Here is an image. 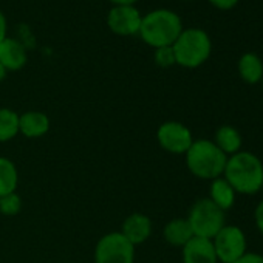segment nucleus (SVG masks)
<instances>
[{"label": "nucleus", "instance_id": "obj_1", "mask_svg": "<svg viewBox=\"0 0 263 263\" xmlns=\"http://www.w3.org/2000/svg\"><path fill=\"white\" fill-rule=\"evenodd\" d=\"M223 178L235 194L254 195L263 187V163L254 154L240 151L228 157Z\"/></svg>", "mask_w": 263, "mask_h": 263}, {"label": "nucleus", "instance_id": "obj_2", "mask_svg": "<svg viewBox=\"0 0 263 263\" xmlns=\"http://www.w3.org/2000/svg\"><path fill=\"white\" fill-rule=\"evenodd\" d=\"M183 30V21L175 11L158 8L143 16L138 34L144 44L157 50L172 47Z\"/></svg>", "mask_w": 263, "mask_h": 263}, {"label": "nucleus", "instance_id": "obj_3", "mask_svg": "<svg viewBox=\"0 0 263 263\" xmlns=\"http://www.w3.org/2000/svg\"><path fill=\"white\" fill-rule=\"evenodd\" d=\"M189 172L200 180H215L223 177L228 157L211 140H194L184 154Z\"/></svg>", "mask_w": 263, "mask_h": 263}, {"label": "nucleus", "instance_id": "obj_4", "mask_svg": "<svg viewBox=\"0 0 263 263\" xmlns=\"http://www.w3.org/2000/svg\"><path fill=\"white\" fill-rule=\"evenodd\" d=\"M175 62L184 68L201 67L212 53V41L201 28H184L172 45Z\"/></svg>", "mask_w": 263, "mask_h": 263}, {"label": "nucleus", "instance_id": "obj_5", "mask_svg": "<svg viewBox=\"0 0 263 263\" xmlns=\"http://www.w3.org/2000/svg\"><path fill=\"white\" fill-rule=\"evenodd\" d=\"M187 221L192 228L194 237L212 240L226 224V215L224 211H221L209 198H200L189 209Z\"/></svg>", "mask_w": 263, "mask_h": 263}, {"label": "nucleus", "instance_id": "obj_6", "mask_svg": "<svg viewBox=\"0 0 263 263\" xmlns=\"http://www.w3.org/2000/svg\"><path fill=\"white\" fill-rule=\"evenodd\" d=\"M95 263H135V246L119 231L102 235L93 254Z\"/></svg>", "mask_w": 263, "mask_h": 263}, {"label": "nucleus", "instance_id": "obj_7", "mask_svg": "<svg viewBox=\"0 0 263 263\" xmlns=\"http://www.w3.org/2000/svg\"><path fill=\"white\" fill-rule=\"evenodd\" d=\"M212 245L221 263H234L246 254V235L234 224H224L212 238Z\"/></svg>", "mask_w": 263, "mask_h": 263}, {"label": "nucleus", "instance_id": "obj_8", "mask_svg": "<svg viewBox=\"0 0 263 263\" xmlns=\"http://www.w3.org/2000/svg\"><path fill=\"white\" fill-rule=\"evenodd\" d=\"M157 141L172 155H184L194 143L192 132L180 121H166L157 130Z\"/></svg>", "mask_w": 263, "mask_h": 263}, {"label": "nucleus", "instance_id": "obj_9", "mask_svg": "<svg viewBox=\"0 0 263 263\" xmlns=\"http://www.w3.org/2000/svg\"><path fill=\"white\" fill-rule=\"evenodd\" d=\"M143 16L135 7H113L107 14V27L108 30L122 37L135 36L140 33Z\"/></svg>", "mask_w": 263, "mask_h": 263}, {"label": "nucleus", "instance_id": "obj_10", "mask_svg": "<svg viewBox=\"0 0 263 263\" xmlns=\"http://www.w3.org/2000/svg\"><path fill=\"white\" fill-rule=\"evenodd\" d=\"M119 232L134 246L141 245L152 235V220L143 212H134L125 217Z\"/></svg>", "mask_w": 263, "mask_h": 263}, {"label": "nucleus", "instance_id": "obj_11", "mask_svg": "<svg viewBox=\"0 0 263 263\" xmlns=\"http://www.w3.org/2000/svg\"><path fill=\"white\" fill-rule=\"evenodd\" d=\"M183 263H218L212 240L192 237L181 248Z\"/></svg>", "mask_w": 263, "mask_h": 263}, {"label": "nucleus", "instance_id": "obj_12", "mask_svg": "<svg viewBox=\"0 0 263 263\" xmlns=\"http://www.w3.org/2000/svg\"><path fill=\"white\" fill-rule=\"evenodd\" d=\"M28 54L22 42L13 37H7L0 42V64L7 71H19L27 65Z\"/></svg>", "mask_w": 263, "mask_h": 263}, {"label": "nucleus", "instance_id": "obj_13", "mask_svg": "<svg viewBox=\"0 0 263 263\" xmlns=\"http://www.w3.org/2000/svg\"><path fill=\"white\" fill-rule=\"evenodd\" d=\"M50 118L39 110H28L19 115V134L25 138L36 140L42 138L50 130Z\"/></svg>", "mask_w": 263, "mask_h": 263}, {"label": "nucleus", "instance_id": "obj_14", "mask_svg": "<svg viewBox=\"0 0 263 263\" xmlns=\"http://www.w3.org/2000/svg\"><path fill=\"white\" fill-rule=\"evenodd\" d=\"M238 76L249 85L258 84L263 79V61L258 54L248 51L240 56L237 62Z\"/></svg>", "mask_w": 263, "mask_h": 263}, {"label": "nucleus", "instance_id": "obj_15", "mask_svg": "<svg viewBox=\"0 0 263 263\" xmlns=\"http://www.w3.org/2000/svg\"><path fill=\"white\" fill-rule=\"evenodd\" d=\"M214 143L226 157L235 155L237 152L241 151V146H243L240 132L232 125H221L215 132Z\"/></svg>", "mask_w": 263, "mask_h": 263}, {"label": "nucleus", "instance_id": "obj_16", "mask_svg": "<svg viewBox=\"0 0 263 263\" xmlns=\"http://www.w3.org/2000/svg\"><path fill=\"white\" fill-rule=\"evenodd\" d=\"M163 235L169 245L183 248L194 237V232L187 218H174L166 223L163 229Z\"/></svg>", "mask_w": 263, "mask_h": 263}, {"label": "nucleus", "instance_id": "obj_17", "mask_svg": "<svg viewBox=\"0 0 263 263\" xmlns=\"http://www.w3.org/2000/svg\"><path fill=\"white\" fill-rule=\"evenodd\" d=\"M209 200L217 204L221 211H229L235 203V191L231 187V184L223 178H215L211 183L209 189Z\"/></svg>", "mask_w": 263, "mask_h": 263}, {"label": "nucleus", "instance_id": "obj_18", "mask_svg": "<svg viewBox=\"0 0 263 263\" xmlns=\"http://www.w3.org/2000/svg\"><path fill=\"white\" fill-rule=\"evenodd\" d=\"M19 184V171L13 160L0 157V197L16 192Z\"/></svg>", "mask_w": 263, "mask_h": 263}, {"label": "nucleus", "instance_id": "obj_19", "mask_svg": "<svg viewBox=\"0 0 263 263\" xmlns=\"http://www.w3.org/2000/svg\"><path fill=\"white\" fill-rule=\"evenodd\" d=\"M19 135V113L0 107V143H8Z\"/></svg>", "mask_w": 263, "mask_h": 263}, {"label": "nucleus", "instance_id": "obj_20", "mask_svg": "<svg viewBox=\"0 0 263 263\" xmlns=\"http://www.w3.org/2000/svg\"><path fill=\"white\" fill-rule=\"evenodd\" d=\"M22 211V197L17 192L0 197V214L5 217H14Z\"/></svg>", "mask_w": 263, "mask_h": 263}, {"label": "nucleus", "instance_id": "obj_21", "mask_svg": "<svg viewBox=\"0 0 263 263\" xmlns=\"http://www.w3.org/2000/svg\"><path fill=\"white\" fill-rule=\"evenodd\" d=\"M154 61L158 67L161 68H169L172 65H175V54H174V50L172 47H161V48H157L155 50V54H154Z\"/></svg>", "mask_w": 263, "mask_h": 263}, {"label": "nucleus", "instance_id": "obj_22", "mask_svg": "<svg viewBox=\"0 0 263 263\" xmlns=\"http://www.w3.org/2000/svg\"><path fill=\"white\" fill-rule=\"evenodd\" d=\"M208 2L220 11H229L237 7L238 0H208Z\"/></svg>", "mask_w": 263, "mask_h": 263}, {"label": "nucleus", "instance_id": "obj_23", "mask_svg": "<svg viewBox=\"0 0 263 263\" xmlns=\"http://www.w3.org/2000/svg\"><path fill=\"white\" fill-rule=\"evenodd\" d=\"M234 263H263V255L261 254H255V252H246L245 255H241Z\"/></svg>", "mask_w": 263, "mask_h": 263}, {"label": "nucleus", "instance_id": "obj_24", "mask_svg": "<svg viewBox=\"0 0 263 263\" xmlns=\"http://www.w3.org/2000/svg\"><path fill=\"white\" fill-rule=\"evenodd\" d=\"M254 220H255V226H257L258 232L263 235V200L257 204V208L254 211Z\"/></svg>", "mask_w": 263, "mask_h": 263}, {"label": "nucleus", "instance_id": "obj_25", "mask_svg": "<svg viewBox=\"0 0 263 263\" xmlns=\"http://www.w3.org/2000/svg\"><path fill=\"white\" fill-rule=\"evenodd\" d=\"M7 31H8V24H7V17L5 14L0 11V42H4L8 36H7Z\"/></svg>", "mask_w": 263, "mask_h": 263}, {"label": "nucleus", "instance_id": "obj_26", "mask_svg": "<svg viewBox=\"0 0 263 263\" xmlns=\"http://www.w3.org/2000/svg\"><path fill=\"white\" fill-rule=\"evenodd\" d=\"M108 2L113 5V7H135V4L138 2V0H108Z\"/></svg>", "mask_w": 263, "mask_h": 263}, {"label": "nucleus", "instance_id": "obj_27", "mask_svg": "<svg viewBox=\"0 0 263 263\" xmlns=\"http://www.w3.org/2000/svg\"><path fill=\"white\" fill-rule=\"evenodd\" d=\"M7 73H8V71L4 68V65H2V64H0V82H2V81L7 78Z\"/></svg>", "mask_w": 263, "mask_h": 263}, {"label": "nucleus", "instance_id": "obj_28", "mask_svg": "<svg viewBox=\"0 0 263 263\" xmlns=\"http://www.w3.org/2000/svg\"><path fill=\"white\" fill-rule=\"evenodd\" d=\"M186 2H192V0H186Z\"/></svg>", "mask_w": 263, "mask_h": 263}, {"label": "nucleus", "instance_id": "obj_29", "mask_svg": "<svg viewBox=\"0 0 263 263\" xmlns=\"http://www.w3.org/2000/svg\"><path fill=\"white\" fill-rule=\"evenodd\" d=\"M261 81H263V79H261Z\"/></svg>", "mask_w": 263, "mask_h": 263}]
</instances>
